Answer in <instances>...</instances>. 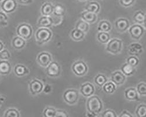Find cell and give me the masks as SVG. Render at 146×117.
<instances>
[{"instance_id": "obj_22", "label": "cell", "mask_w": 146, "mask_h": 117, "mask_svg": "<svg viewBox=\"0 0 146 117\" xmlns=\"http://www.w3.org/2000/svg\"><path fill=\"white\" fill-rule=\"evenodd\" d=\"M26 45V40L23 39L22 38L17 36L14 37L12 41V45L13 48L17 50H21L23 49Z\"/></svg>"}, {"instance_id": "obj_49", "label": "cell", "mask_w": 146, "mask_h": 117, "mask_svg": "<svg viewBox=\"0 0 146 117\" xmlns=\"http://www.w3.org/2000/svg\"><path fill=\"white\" fill-rule=\"evenodd\" d=\"M78 1H87V0H78Z\"/></svg>"}, {"instance_id": "obj_2", "label": "cell", "mask_w": 146, "mask_h": 117, "mask_svg": "<svg viewBox=\"0 0 146 117\" xmlns=\"http://www.w3.org/2000/svg\"><path fill=\"white\" fill-rule=\"evenodd\" d=\"M52 37V31L47 28H39L35 33V38L39 44L43 45L49 41Z\"/></svg>"}, {"instance_id": "obj_44", "label": "cell", "mask_w": 146, "mask_h": 117, "mask_svg": "<svg viewBox=\"0 0 146 117\" xmlns=\"http://www.w3.org/2000/svg\"><path fill=\"white\" fill-rule=\"evenodd\" d=\"M119 117H133V115L127 111H123L121 112L119 116Z\"/></svg>"}, {"instance_id": "obj_3", "label": "cell", "mask_w": 146, "mask_h": 117, "mask_svg": "<svg viewBox=\"0 0 146 117\" xmlns=\"http://www.w3.org/2000/svg\"><path fill=\"white\" fill-rule=\"evenodd\" d=\"M17 33L25 40H29L33 35V29L29 23H22L17 27Z\"/></svg>"}, {"instance_id": "obj_21", "label": "cell", "mask_w": 146, "mask_h": 117, "mask_svg": "<svg viewBox=\"0 0 146 117\" xmlns=\"http://www.w3.org/2000/svg\"><path fill=\"white\" fill-rule=\"evenodd\" d=\"M54 6L50 3H44L41 7L40 13L42 15L50 16L53 14Z\"/></svg>"}, {"instance_id": "obj_48", "label": "cell", "mask_w": 146, "mask_h": 117, "mask_svg": "<svg viewBox=\"0 0 146 117\" xmlns=\"http://www.w3.org/2000/svg\"><path fill=\"white\" fill-rule=\"evenodd\" d=\"M144 25V28L146 29V14H145V18H144V21L143 23Z\"/></svg>"}, {"instance_id": "obj_39", "label": "cell", "mask_w": 146, "mask_h": 117, "mask_svg": "<svg viewBox=\"0 0 146 117\" xmlns=\"http://www.w3.org/2000/svg\"><path fill=\"white\" fill-rule=\"evenodd\" d=\"M11 58V54L8 49H4L0 52V60H8Z\"/></svg>"}, {"instance_id": "obj_50", "label": "cell", "mask_w": 146, "mask_h": 117, "mask_svg": "<svg viewBox=\"0 0 146 117\" xmlns=\"http://www.w3.org/2000/svg\"><path fill=\"white\" fill-rule=\"evenodd\" d=\"M3 1V0H0V3H1Z\"/></svg>"}, {"instance_id": "obj_42", "label": "cell", "mask_w": 146, "mask_h": 117, "mask_svg": "<svg viewBox=\"0 0 146 117\" xmlns=\"http://www.w3.org/2000/svg\"><path fill=\"white\" fill-rule=\"evenodd\" d=\"M68 115L67 113L62 110H56V115L55 117H58V116H62V117H67Z\"/></svg>"}, {"instance_id": "obj_14", "label": "cell", "mask_w": 146, "mask_h": 117, "mask_svg": "<svg viewBox=\"0 0 146 117\" xmlns=\"http://www.w3.org/2000/svg\"><path fill=\"white\" fill-rule=\"evenodd\" d=\"M126 80V76L121 71H116L111 74V81L116 86L123 85Z\"/></svg>"}, {"instance_id": "obj_36", "label": "cell", "mask_w": 146, "mask_h": 117, "mask_svg": "<svg viewBox=\"0 0 146 117\" xmlns=\"http://www.w3.org/2000/svg\"><path fill=\"white\" fill-rule=\"evenodd\" d=\"M126 63L133 67H136L139 63V59L136 56H130L127 58Z\"/></svg>"}, {"instance_id": "obj_30", "label": "cell", "mask_w": 146, "mask_h": 117, "mask_svg": "<svg viewBox=\"0 0 146 117\" xmlns=\"http://www.w3.org/2000/svg\"><path fill=\"white\" fill-rule=\"evenodd\" d=\"M108 81V78L105 74H98L95 78H94V83L96 85L99 87H102V86Z\"/></svg>"}, {"instance_id": "obj_41", "label": "cell", "mask_w": 146, "mask_h": 117, "mask_svg": "<svg viewBox=\"0 0 146 117\" xmlns=\"http://www.w3.org/2000/svg\"><path fill=\"white\" fill-rule=\"evenodd\" d=\"M102 116L104 117H116L117 115L116 112L112 110H105L102 114Z\"/></svg>"}, {"instance_id": "obj_23", "label": "cell", "mask_w": 146, "mask_h": 117, "mask_svg": "<svg viewBox=\"0 0 146 117\" xmlns=\"http://www.w3.org/2000/svg\"><path fill=\"white\" fill-rule=\"evenodd\" d=\"M85 9L91 13L97 14L100 13L101 9L100 4L96 1H90L88 3L85 7Z\"/></svg>"}, {"instance_id": "obj_45", "label": "cell", "mask_w": 146, "mask_h": 117, "mask_svg": "<svg viewBox=\"0 0 146 117\" xmlns=\"http://www.w3.org/2000/svg\"><path fill=\"white\" fill-rule=\"evenodd\" d=\"M86 116H98L99 115L93 114V113H91V112H90L88 111L87 114H86Z\"/></svg>"}, {"instance_id": "obj_38", "label": "cell", "mask_w": 146, "mask_h": 117, "mask_svg": "<svg viewBox=\"0 0 146 117\" xmlns=\"http://www.w3.org/2000/svg\"><path fill=\"white\" fill-rule=\"evenodd\" d=\"M136 90L138 92L139 96H146V83H140L137 84Z\"/></svg>"}, {"instance_id": "obj_31", "label": "cell", "mask_w": 146, "mask_h": 117, "mask_svg": "<svg viewBox=\"0 0 146 117\" xmlns=\"http://www.w3.org/2000/svg\"><path fill=\"white\" fill-rule=\"evenodd\" d=\"M145 18V14L141 11H138L135 13L133 17V19L136 23L138 24H143Z\"/></svg>"}, {"instance_id": "obj_4", "label": "cell", "mask_w": 146, "mask_h": 117, "mask_svg": "<svg viewBox=\"0 0 146 117\" xmlns=\"http://www.w3.org/2000/svg\"><path fill=\"white\" fill-rule=\"evenodd\" d=\"M123 42L121 40L116 38L109 41L107 45L106 50L108 52L113 55H117L122 50Z\"/></svg>"}, {"instance_id": "obj_8", "label": "cell", "mask_w": 146, "mask_h": 117, "mask_svg": "<svg viewBox=\"0 0 146 117\" xmlns=\"http://www.w3.org/2000/svg\"><path fill=\"white\" fill-rule=\"evenodd\" d=\"M46 68L47 75L50 77L54 78L58 77L62 72V68L60 64L54 61H52Z\"/></svg>"}, {"instance_id": "obj_9", "label": "cell", "mask_w": 146, "mask_h": 117, "mask_svg": "<svg viewBox=\"0 0 146 117\" xmlns=\"http://www.w3.org/2000/svg\"><path fill=\"white\" fill-rule=\"evenodd\" d=\"M44 84L40 80L35 78L29 84V89L31 94L36 96L40 94L44 90Z\"/></svg>"}, {"instance_id": "obj_25", "label": "cell", "mask_w": 146, "mask_h": 117, "mask_svg": "<svg viewBox=\"0 0 146 117\" xmlns=\"http://www.w3.org/2000/svg\"><path fill=\"white\" fill-rule=\"evenodd\" d=\"M85 36H86V33L77 28L73 29L70 33L71 38L75 41H82L84 38Z\"/></svg>"}, {"instance_id": "obj_1", "label": "cell", "mask_w": 146, "mask_h": 117, "mask_svg": "<svg viewBox=\"0 0 146 117\" xmlns=\"http://www.w3.org/2000/svg\"><path fill=\"white\" fill-rule=\"evenodd\" d=\"M103 103L101 98L97 96H91L87 101V109L90 112L99 115L103 110Z\"/></svg>"}, {"instance_id": "obj_16", "label": "cell", "mask_w": 146, "mask_h": 117, "mask_svg": "<svg viewBox=\"0 0 146 117\" xmlns=\"http://www.w3.org/2000/svg\"><path fill=\"white\" fill-rule=\"evenodd\" d=\"M54 23L53 19L50 16L42 15L38 21L37 26L38 28H50Z\"/></svg>"}, {"instance_id": "obj_19", "label": "cell", "mask_w": 146, "mask_h": 117, "mask_svg": "<svg viewBox=\"0 0 146 117\" xmlns=\"http://www.w3.org/2000/svg\"><path fill=\"white\" fill-rule=\"evenodd\" d=\"M81 17L82 20L87 22L89 24H92L97 20V15L96 14L91 13L86 10L81 13Z\"/></svg>"}, {"instance_id": "obj_5", "label": "cell", "mask_w": 146, "mask_h": 117, "mask_svg": "<svg viewBox=\"0 0 146 117\" xmlns=\"http://www.w3.org/2000/svg\"><path fill=\"white\" fill-rule=\"evenodd\" d=\"M72 71L77 76L82 77L88 73V67L84 61L77 60L72 65Z\"/></svg>"}, {"instance_id": "obj_29", "label": "cell", "mask_w": 146, "mask_h": 117, "mask_svg": "<svg viewBox=\"0 0 146 117\" xmlns=\"http://www.w3.org/2000/svg\"><path fill=\"white\" fill-rule=\"evenodd\" d=\"M76 28L84 32V33H87L90 29V24L84 20L80 19L76 23Z\"/></svg>"}, {"instance_id": "obj_6", "label": "cell", "mask_w": 146, "mask_h": 117, "mask_svg": "<svg viewBox=\"0 0 146 117\" xmlns=\"http://www.w3.org/2000/svg\"><path fill=\"white\" fill-rule=\"evenodd\" d=\"M79 97L78 91L74 88L67 89L63 94L64 101L68 105L76 104L78 101Z\"/></svg>"}, {"instance_id": "obj_27", "label": "cell", "mask_w": 146, "mask_h": 117, "mask_svg": "<svg viewBox=\"0 0 146 117\" xmlns=\"http://www.w3.org/2000/svg\"><path fill=\"white\" fill-rule=\"evenodd\" d=\"M112 29V26L111 23L108 21L103 20L101 21L98 25V32H109Z\"/></svg>"}, {"instance_id": "obj_33", "label": "cell", "mask_w": 146, "mask_h": 117, "mask_svg": "<svg viewBox=\"0 0 146 117\" xmlns=\"http://www.w3.org/2000/svg\"><path fill=\"white\" fill-rule=\"evenodd\" d=\"M135 114L137 117H146V104H140L136 108Z\"/></svg>"}, {"instance_id": "obj_18", "label": "cell", "mask_w": 146, "mask_h": 117, "mask_svg": "<svg viewBox=\"0 0 146 117\" xmlns=\"http://www.w3.org/2000/svg\"><path fill=\"white\" fill-rule=\"evenodd\" d=\"M14 74L18 77H23L29 73V68L25 65L18 64L15 66L14 68Z\"/></svg>"}, {"instance_id": "obj_7", "label": "cell", "mask_w": 146, "mask_h": 117, "mask_svg": "<svg viewBox=\"0 0 146 117\" xmlns=\"http://www.w3.org/2000/svg\"><path fill=\"white\" fill-rule=\"evenodd\" d=\"M145 28L140 24L136 23L129 28L130 37L135 40H139L144 35Z\"/></svg>"}, {"instance_id": "obj_32", "label": "cell", "mask_w": 146, "mask_h": 117, "mask_svg": "<svg viewBox=\"0 0 146 117\" xmlns=\"http://www.w3.org/2000/svg\"><path fill=\"white\" fill-rule=\"evenodd\" d=\"M65 12H66V9L62 5L57 4L55 6H54L53 14L56 17H62L64 15Z\"/></svg>"}, {"instance_id": "obj_12", "label": "cell", "mask_w": 146, "mask_h": 117, "mask_svg": "<svg viewBox=\"0 0 146 117\" xmlns=\"http://www.w3.org/2000/svg\"><path fill=\"white\" fill-rule=\"evenodd\" d=\"M115 27L117 32L123 33L129 29L130 22L129 20L125 18H120L115 21Z\"/></svg>"}, {"instance_id": "obj_20", "label": "cell", "mask_w": 146, "mask_h": 117, "mask_svg": "<svg viewBox=\"0 0 146 117\" xmlns=\"http://www.w3.org/2000/svg\"><path fill=\"white\" fill-rule=\"evenodd\" d=\"M11 64L8 60L0 61V75L7 76L11 72Z\"/></svg>"}, {"instance_id": "obj_43", "label": "cell", "mask_w": 146, "mask_h": 117, "mask_svg": "<svg viewBox=\"0 0 146 117\" xmlns=\"http://www.w3.org/2000/svg\"><path fill=\"white\" fill-rule=\"evenodd\" d=\"M33 0H18V3L22 5H29L33 3Z\"/></svg>"}, {"instance_id": "obj_10", "label": "cell", "mask_w": 146, "mask_h": 117, "mask_svg": "<svg viewBox=\"0 0 146 117\" xmlns=\"http://www.w3.org/2000/svg\"><path fill=\"white\" fill-rule=\"evenodd\" d=\"M18 3L16 0H3L1 4V8L6 14H10L16 10Z\"/></svg>"}, {"instance_id": "obj_37", "label": "cell", "mask_w": 146, "mask_h": 117, "mask_svg": "<svg viewBox=\"0 0 146 117\" xmlns=\"http://www.w3.org/2000/svg\"><path fill=\"white\" fill-rule=\"evenodd\" d=\"M56 110L51 107H46L43 111V116L45 117H55Z\"/></svg>"}, {"instance_id": "obj_40", "label": "cell", "mask_w": 146, "mask_h": 117, "mask_svg": "<svg viewBox=\"0 0 146 117\" xmlns=\"http://www.w3.org/2000/svg\"><path fill=\"white\" fill-rule=\"evenodd\" d=\"M120 4L126 8L130 7L135 3L136 0H119Z\"/></svg>"}, {"instance_id": "obj_11", "label": "cell", "mask_w": 146, "mask_h": 117, "mask_svg": "<svg viewBox=\"0 0 146 117\" xmlns=\"http://www.w3.org/2000/svg\"><path fill=\"white\" fill-rule=\"evenodd\" d=\"M36 61L41 67H46L52 62V56L48 52L44 51L38 55Z\"/></svg>"}, {"instance_id": "obj_34", "label": "cell", "mask_w": 146, "mask_h": 117, "mask_svg": "<svg viewBox=\"0 0 146 117\" xmlns=\"http://www.w3.org/2000/svg\"><path fill=\"white\" fill-rule=\"evenodd\" d=\"M4 116L5 117H19L21 115L18 110L14 108H11L5 112Z\"/></svg>"}, {"instance_id": "obj_15", "label": "cell", "mask_w": 146, "mask_h": 117, "mask_svg": "<svg viewBox=\"0 0 146 117\" xmlns=\"http://www.w3.org/2000/svg\"><path fill=\"white\" fill-rule=\"evenodd\" d=\"M124 96L126 100L132 101H137L140 100L139 94L136 88L130 87L125 90Z\"/></svg>"}, {"instance_id": "obj_46", "label": "cell", "mask_w": 146, "mask_h": 117, "mask_svg": "<svg viewBox=\"0 0 146 117\" xmlns=\"http://www.w3.org/2000/svg\"><path fill=\"white\" fill-rule=\"evenodd\" d=\"M4 100H5V98L2 96L0 95V107H1V105L3 103V102L4 101Z\"/></svg>"}, {"instance_id": "obj_28", "label": "cell", "mask_w": 146, "mask_h": 117, "mask_svg": "<svg viewBox=\"0 0 146 117\" xmlns=\"http://www.w3.org/2000/svg\"><path fill=\"white\" fill-rule=\"evenodd\" d=\"M104 91L109 94H113L116 90V86L112 81H107L106 83L102 86Z\"/></svg>"}, {"instance_id": "obj_17", "label": "cell", "mask_w": 146, "mask_h": 117, "mask_svg": "<svg viewBox=\"0 0 146 117\" xmlns=\"http://www.w3.org/2000/svg\"><path fill=\"white\" fill-rule=\"evenodd\" d=\"M143 46L139 43H133L129 46V54L130 56H138L143 53Z\"/></svg>"}, {"instance_id": "obj_24", "label": "cell", "mask_w": 146, "mask_h": 117, "mask_svg": "<svg viewBox=\"0 0 146 117\" xmlns=\"http://www.w3.org/2000/svg\"><path fill=\"white\" fill-rule=\"evenodd\" d=\"M121 72H122L126 77L132 76L136 72V68L135 67H133L129 64L127 63H124L120 68Z\"/></svg>"}, {"instance_id": "obj_47", "label": "cell", "mask_w": 146, "mask_h": 117, "mask_svg": "<svg viewBox=\"0 0 146 117\" xmlns=\"http://www.w3.org/2000/svg\"><path fill=\"white\" fill-rule=\"evenodd\" d=\"M4 49V45L3 43L0 41V52H1L2 50H3Z\"/></svg>"}, {"instance_id": "obj_26", "label": "cell", "mask_w": 146, "mask_h": 117, "mask_svg": "<svg viewBox=\"0 0 146 117\" xmlns=\"http://www.w3.org/2000/svg\"><path fill=\"white\" fill-rule=\"evenodd\" d=\"M96 38L98 42L102 44H107L111 40L110 35L106 32H98L96 35Z\"/></svg>"}, {"instance_id": "obj_35", "label": "cell", "mask_w": 146, "mask_h": 117, "mask_svg": "<svg viewBox=\"0 0 146 117\" xmlns=\"http://www.w3.org/2000/svg\"><path fill=\"white\" fill-rule=\"evenodd\" d=\"M8 18L4 12L0 11V27H5L8 25Z\"/></svg>"}, {"instance_id": "obj_13", "label": "cell", "mask_w": 146, "mask_h": 117, "mask_svg": "<svg viewBox=\"0 0 146 117\" xmlns=\"http://www.w3.org/2000/svg\"><path fill=\"white\" fill-rule=\"evenodd\" d=\"M80 91L82 96L88 98L94 95L95 92V87L92 83L87 82V83H85L81 86Z\"/></svg>"}]
</instances>
